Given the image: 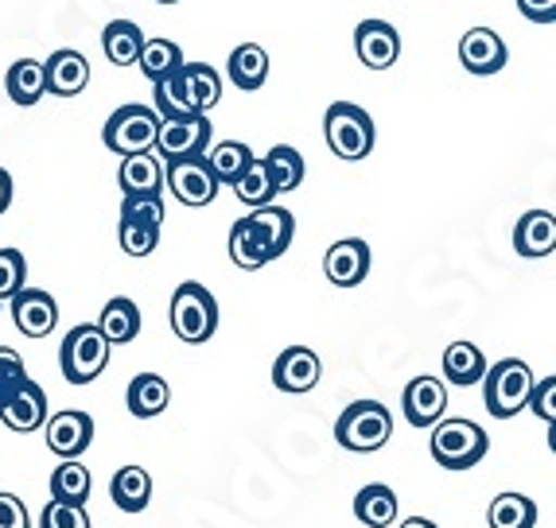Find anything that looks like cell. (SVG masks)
<instances>
[{
    "label": "cell",
    "mask_w": 556,
    "mask_h": 528,
    "mask_svg": "<svg viewBox=\"0 0 556 528\" xmlns=\"http://www.w3.org/2000/svg\"><path fill=\"white\" fill-rule=\"evenodd\" d=\"M428 451L444 471H471L486 459L491 451V439H486V427H479L475 420L452 416L440 420L432 427V439H428Z\"/></svg>",
    "instance_id": "1"
},
{
    "label": "cell",
    "mask_w": 556,
    "mask_h": 528,
    "mask_svg": "<svg viewBox=\"0 0 556 528\" xmlns=\"http://www.w3.org/2000/svg\"><path fill=\"white\" fill-rule=\"evenodd\" d=\"M324 140L327 149L334 152L346 164H358L374 152V140H378V129H374V117L362 105L354 102H331L324 113Z\"/></svg>",
    "instance_id": "2"
},
{
    "label": "cell",
    "mask_w": 556,
    "mask_h": 528,
    "mask_svg": "<svg viewBox=\"0 0 556 528\" xmlns=\"http://www.w3.org/2000/svg\"><path fill=\"white\" fill-rule=\"evenodd\" d=\"M533 389H538L533 370L521 358H502L482 377V404H486V412L494 420H510L518 416L521 408H529Z\"/></svg>",
    "instance_id": "3"
},
{
    "label": "cell",
    "mask_w": 556,
    "mask_h": 528,
    "mask_svg": "<svg viewBox=\"0 0 556 528\" xmlns=\"http://www.w3.org/2000/svg\"><path fill=\"white\" fill-rule=\"evenodd\" d=\"M113 343L105 338V331L98 323H78L75 331L66 334L63 346H59V365H63V377L71 385H90L105 373L110 365Z\"/></svg>",
    "instance_id": "4"
},
{
    "label": "cell",
    "mask_w": 556,
    "mask_h": 528,
    "mask_svg": "<svg viewBox=\"0 0 556 528\" xmlns=\"http://www.w3.org/2000/svg\"><path fill=\"white\" fill-rule=\"evenodd\" d=\"M160 117L156 105H121L110 113V121L102 129V144L117 156H137V152H156L160 140Z\"/></svg>",
    "instance_id": "5"
},
{
    "label": "cell",
    "mask_w": 556,
    "mask_h": 528,
    "mask_svg": "<svg viewBox=\"0 0 556 528\" xmlns=\"http://www.w3.org/2000/svg\"><path fill=\"white\" fill-rule=\"evenodd\" d=\"M390 436H393V416L381 400H354L343 416H339V424H334L339 447H346L354 454L381 451V447L390 443Z\"/></svg>",
    "instance_id": "6"
},
{
    "label": "cell",
    "mask_w": 556,
    "mask_h": 528,
    "mask_svg": "<svg viewBox=\"0 0 556 528\" xmlns=\"http://www.w3.org/2000/svg\"><path fill=\"white\" fill-rule=\"evenodd\" d=\"M172 331L187 346L211 343L214 331H218V299L195 280L179 284L176 296H172Z\"/></svg>",
    "instance_id": "7"
},
{
    "label": "cell",
    "mask_w": 556,
    "mask_h": 528,
    "mask_svg": "<svg viewBox=\"0 0 556 528\" xmlns=\"http://www.w3.org/2000/svg\"><path fill=\"white\" fill-rule=\"evenodd\" d=\"M211 140H214V125L206 113H195V117H164L160 140H156V156L164 159V164L195 159V156H206Z\"/></svg>",
    "instance_id": "8"
},
{
    "label": "cell",
    "mask_w": 556,
    "mask_h": 528,
    "mask_svg": "<svg viewBox=\"0 0 556 528\" xmlns=\"http://www.w3.org/2000/svg\"><path fill=\"white\" fill-rule=\"evenodd\" d=\"M218 186L223 179L214 176V167L206 156L195 159H176L167 164V191L176 195V203L184 206H211L218 198Z\"/></svg>",
    "instance_id": "9"
},
{
    "label": "cell",
    "mask_w": 556,
    "mask_h": 528,
    "mask_svg": "<svg viewBox=\"0 0 556 528\" xmlns=\"http://www.w3.org/2000/svg\"><path fill=\"white\" fill-rule=\"evenodd\" d=\"M354 55L370 70H390L401 59V36L386 20H362L354 28Z\"/></svg>",
    "instance_id": "10"
},
{
    "label": "cell",
    "mask_w": 556,
    "mask_h": 528,
    "mask_svg": "<svg viewBox=\"0 0 556 528\" xmlns=\"http://www.w3.org/2000/svg\"><path fill=\"white\" fill-rule=\"evenodd\" d=\"M401 408H405V420L413 427H437L447 412V381L440 377H413L405 385V397H401Z\"/></svg>",
    "instance_id": "11"
},
{
    "label": "cell",
    "mask_w": 556,
    "mask_h": 528,
    "mask_svg": "<svg viewBox=\"0 0 556 528\" xmlns=\"http://www.w3.org/2000/svg\"><path fill=\"white\" fill-rule=\"evenodd\" d=\"M459 63H464V70H471V75H479V78L498 75L502 66L510 63L506 39H502L494 28L464 31V39H459Z\"/></svg>",
    "instance_id": "12"
},
{
    "label": "cell",
    "mask_w": 556,
    "mask_h": 528,
    "mask_svg": "<svg viewBox=\"0 0 556 528\" xmlns=\"http://www.w3.org/2000/svg\"><path fill=\"white\" fill-rule=\"evenodd\" d=\"M47 451L59 454V459H78L86 447L93 443V420L90 412H78V408H66L47 420Z\"/></svg>",
    "instance_id": "13"
},
{
    "label": "cell",
    "mask_w": 556,
    "mask_h": 528,
    "mask_svg": "<svg viewBox=\"0 0 556 528\" xmlns=\"http://www.w3.org/2000/svg\"><path fill=\"white\" fill-rule=\"evenodd\" d=\"M324 377V365H319V353L307 350V346H288L273 362V385L280 392H312Z\"/></svg>",
    "instance_id": "14"
},
{
    "label": "cell",
    "mask_w": 556,
    "mask_h": 528,
    "mask_svg": "<svg viewBox=\"0 0 556 528\" xmlns=\"http://www.w3.org/2000/svg\"><path fill=\"white\" fill-rule=\"evenodd\" d=\"M324 276L334 287H358L362 280L370 276V245L362 242V237L334 242L324 257Z\"/></svg>",
    "instance_id": "15"
},
{
    "label": "cell",
    "mask_w": 556,
    "mask_h": 528,
    "mask_svg": "<svg viewBox=\"0 0 556 528\" xmlns=\"http://www.w3.org/2000/svg\"><path fill=\"white\" fill-rule=\"evenodd\" d=\"M9 304H12V323H16L20 334H28V338H47L59 326V304L47 292H39V287H24Z\"/></svg>",
    "instance_id": "16"
},
{
    "label": "cell",
    "mask_w": 556,
    "mask_h": 528,
    "mask_svg": "<svg viewBox=\"0 0 556 528\" xmlns=\"http://www.w3.org/2000/svg\"><path fill=\"white\" fill-rule=\"evenodd\" d=\"M0 420H4L9 432H20V436H28V432H36V427H47V392L28 377L16 392H12L9 404L0 408Z\"/></svg>",
    "instance_id": "17"
},
{
    "label": "cell",
    "mask_w": 556,
    "mask_h": 528,
    "mask_svg": "<svg viewBox=\"0 0 556 528\" xmlns=\"http://www.w3.org/2000/svg\"><path fill=\"white\" fill-rule=\"evenodd\" d=\"M121 195H160L167 186V164L152 152H137V156H121L117 171Z\"/></svg>",
    "instance_id": "18"
},
{
    "label": "cell",
    "mask_w": 556,
    "mask_h": 528,
    "mask_svg": "<svg viewBox=\"0 0 556 528\" xmlns=\"http://www.w3.org/2000/svg\"><path fill=\"white\" fill-rule=\"evenodd\" d=\"M90 86V63H86L83 51L75 47H63L47 59V93L55 98H78V93Z\"/></svg>",
    "instance_id": "19"
},
{
    "label": "cell",
    "mask_w": 556,
    "mask_h": 528,
    "mask_svg": "<svg viewBox=\"0 0 556 528\" xmlns=\"http://www.w3.org/2000/svg\"><path fill=\"white\" fill-rule=\"evenodd\" d=\"M250 218V226L257 230L261 245H265V253H269V260L285 257L288 245H292V237H296V218H292V210H285V206H257V210L245 214Z\"/></svg>",
    "instance_id": "20"
},
{
    "label": "cell",
    "mask_w": 556,
    "mask_h": 528,
    "mask_svg": "<svg viewBox=\"0 0 556 528\" xmlns=\"http://www.w3.org/2000/svg\"><path fill=\"white\" fill-rule=\"evenodd\" d=\"M514 249L529 260L556 253V214H548V210L521 214L518 226H514Z\"/></svg>",
    "instance_id": "21"
},
{
    "label": "cell",
    "mask_w": 556,
    "mask_h": 528,
    "mask_svg": "<svg viewBox=\"0 0 556 528\" xmlns=\"http://www.w3.org/2000/svg\"><path fill=\"white\" fill-rule=\"evenodd\" d=\"M110 498L121 513H144L152 501V474L144 466H121L110 482Z\"/></svg>",
    "instance_id": "22"
},
{
    "label": "cell",
    "mask_w": 556,
    "mask_h": 528,
    "mask_svg": "<svg viewBox=\"0 0 556 528\" xmlns=\"http://www.w3.org/2000/svg\"><path fill=\"white\" fill-rule=\"evenodd\" d=\"M397 493H393V486L386 482H370L362 486L358 498H354V517L362 520L366 528H390L393 520H397Z\"/></svg>",
    "instance_id": "23"
},
{
    "label": "cell",
    "mask_w": 556,
    "mask_h": 528,
    "mask_svg": "<svg viewBox=\"0 0 556 528\" xmlns=\"http://www.w3.org/2000/svg\"><path fill=\"white\" fill-rule=\"evenodd\" d=\"M486 358L475 343H452L444 350V381L455 389H467V385H482L486 377Z\"/></svg>",
    "instance_id": "24"
},
{
    "label": "cell",
    "mask_w": 556,
    "mask_h": 528,
    "mask_svg": "<svg viewBox=\"0 0 556 528\" xmlns=\"http://www.w3.org/2000/svg\"><path fill=\"white\" fill-rule=\"evenodd\" d=\"M172 400V389H167V381L160 373H137L129 381V389H125V404L137 420H152L160 416Z\"/></svg>",
    "instance_id": "25"
},
{
    "label": "cell",
    "mask_w": 556,
    "mask_h": 528,
    "mask_svg": "<svg viewBox=\"0 0 556 528\" xmlns=\"http://www.w3.org/2000/svg\"><path fill=\"white\" fill-rule=\"evenodd\" d=\"M226 75L238 90H261L265 78H269V55L261 43H238L230 51V63H226Z\"/></svg>",
    "instance_id": "26"
},
{
    "label": "cell",
    "mask_w": 556,
    "mask_h": 528,
    "mask_svg": "<svg viewBox=\"0 0 556 528\" xmlns=\"http://www.w3.org/2000/svg\"><path fill=\"white\" fill-rule=\"evenodd\" d=\"M144 31L132 24V20H113L102 31V51L113 66H132L140 63V51H144Z\"/></svg>",
    "instance_id": "27"
},
{
    "label": "cell",
    "mask_w": 556,
    "mask_h": 528,
    "mask_svg": "<svg viewBox=\"0 0 556 528\" xmlns=\"http://www.w3.org/2000/svg\"><path fill=\"white\" fill-rule=\"evenodd\" d=\"M4 86H9L12 105H24V110H28V105H36L47 93V63H39V59H20V63L9 66Z\"/></svg>",
    "instance_id": "28"
},
{
    "label": "cell",
    "mask_w": 556,
    "mask_h": 528,
    "mask_svg": "<svg viewBox=\"0 0 556 528\" xmlns=\"http://www.w3.org/2000/svg\"><path fill=\"white\" fill-rule=\"evenodd\" d=\"M137 66H140V75L156 86V82H164V78L179 75L187 66V59H184V51H179V43H172V39H149L144 51H140Z\"/></svg>",
    "instance_id": "29"
},
{
    "label": "cell",
    "mask_w": 556,
    "mask_h": 528,
    "mask_svg": "<svg viewBox=\"0 0 556 528\" xmlns=\"http://www.w3.org/2000/svg\"><path fill=\"white\" fill-rule=\"evenodd\" d=\"M98 326H102L105 338H110L113 346L132 343V338L140 334V307L132 304L129 296H113L110 304L102 307V319H98Z\"/></svg>",
    "instance_id": "30"
},
{
    "label": "cell",
    "mask_w": 556,
    "mask_h": 528,
    "mask_svg": "<svg viewBox=\"0 0 556 528\" xmlns=\"http://www.w3.org/2000/svg\"><path fill=\"white\" fill-rule=\"evenodd\" d=\"M187 98L195 105V113H211L214 105L223 102V75L211 63H187L184 66Z\"/></svg>",
    "instance_id": "31"
},
{
    "label": "cell",
    "mask_w": 556,
    "mask_h": 528,
    "mask_svg": "<svg viewBox=\"0 0 556 528\" xmlns=\"http://www.w3.org/2000/svg\"><path fill=\"white\" fill-rule=\"evenodd\" d=\"M491 528H538V505L526 493H498L486 513Z\"/></svg>",
    "instance_id": "32"
},
{
    "label": "cell",
    "mask_w": 556,
    "mask_h": 528,
    "mask_svg": "<svg viewBox=\"0 0 556 528\" xmlns=\"http://www.w3.org/2000/svg\"><path fill=\"white\" fill-rule=\"evenodd\" d=\"M233 195L241 198V203L250 206V210H257V206H269L273 198L280 195L277 183H273V171H269V159H253L250 171L233 183Z\"/></svg>",
    "instance_id": "33"
},
{
    "label": "cell",
    "mask_w": 556,
    "mask_h": 528,
    "mask_svg": "<svg viewBox=\"0 0 556 528\" xmlns=\"http://www.w3.org/2000/svg\"><path fill=\"white\" fill-rule=\"evenodd\" d=\"M206 159H211L214 176L233 186L245 171H250V164L257 156H253V149L250 144H241V140H223V144H214V149L206 152Z\"/></svg>",
    "instance_id": "34"
},
{
    "label": "cell",
    "mask_w": 556,
    "mask_h": 528,
    "mask_svg": "<svg viewBox=\"0 0 556 528\" xmlns=\"http://www.w3.org/2000/svg\"><path fill=\"white\" fill-rule=\"evenodd\" d=\"M230 260L238 265V269H250V272L269 265V253H265V245H261L250 218H238V222L230 226Z\"/></svg>",
    "instance_id": "35"
},
{
    "label": "cell",
    "mask_w": 556,
    "mask_h": 528,
    "mask_svg": "<svg viewBox=\"0 0 556 528\" xmlns=\"http://www.w3.org/2000/svg\"><path fill=\"white\" fill-rule=\"evenodd\" d=\"M51 498L71 501V505H86L90 501V471L78 459H63L59 471L51 474Z\"/></svg>",
    "instance_id": "36"
},
{
    "label": "cell",
    "mask_w": 556,
    "mask_h": 528,
    "mask_svg": "<svg viewBox=\"0 0 556 528\" xmlns=\"http://www.w3.org/2000/svg\"><path fill=\"white\" fill-rule=\"evenodd\" d=\"M269 171H273V183H277V191L285 195V191H296L300 183H304V156H300L292 144H277V149H269Z\"/></svg>",
    "instance_id": "37"
},
{
    "label": "cell",
    "mask_w": 556,
    "mask_h": 528,
    "mask_svg": "<svg viewBox=\"0 0 556 528\" xmlns=\"http://www.w3.org/2000/svg\"><path fill=\"white\" fill-rule=\"evenodd\" d=\"M152 90H156L160 117H195V105H191V98H187L184 70H179V75H172V78H164V82H156Z\"/></svg>",
    "instance_id": "38"
},
{
    "label": "cell",
    "mask_w": 556,
    "mask_h": 528,
    "mask_svg": "<svg viewBox=\"0 0 556 528\" xmlns=\"http://www.w3.org/2000/svg\"><path fill=\"white\" fill-rule=\"evenodd\" d=\"M117 242L129 257H149L160 245V226L149 222H132V218H121L117 222Z\"/></svg>",
    "instance_id": "39"
},
{
    "label": "cell",
    "mask_w": 556,
    "mask_h": 528,
    "mask_svg": "<svg viewBox=\"0 0 556 528\" xmlns=\"http://www.w3.org/2000/svg\"><path fill=\"white\" fill-rule=\"evenodd\" d=\"M39 528H90V517H86V505L51 498L39 513Z\"/></svg>",
    "instance_id": "40"
},
{
    "label": "cell",
    "mask_w": 556,
    "mask_h": 528,
    "mask_svg": "<svg viewBox=\"0 0 556 528\" xmlns=\"http://www.w3.org/2000/svg\"><path fill=\"white\" fill-rule=\"evenodd\" d=\"M28 280V260L20 249H0V299H12L16 292H24Z\"/></svg>",
    "instance_id": "41"
},
{
    "label": "cell",
    "mask_w": 556,
    "mask_h": 528,
    "mask_svg": "<svg viewBox=\"0 0 556 528\" xmlns=\"http://www.w3.org/2000/svg\"><path fill=\"white\" fill-rule=\"evenodd\" d=\"M24 381H28V365H24V358H20L12 346H0V408L9 404L12 392H16Z\"/></svg>",
    "instance_id": "42"
},
{
    "label": "cell",
    "mask_w": 556,
    "mask_h": 528,
    "mask_svg": "<svg viewBox=\"0 0 556 528\" xmlns=\"http://www.w3.org/2000/svg\"><path fill=\"white\" fill-rule=\"evenodd\" d=\"M121 218L164 226V203H160V195H125V203H121Z\"/></svg>",
    "instance_id": "43"
},
{
    "label": "cell",
    "mask_w": 556,
    "mask_h": 528,
    "mask_svg": "<svg viewBox=\"0 0 556 528\" xmlns=\"http://www.w3.org/2000/svg\"><path fill=\"white\" fill-rule=\"evenodd\" d=\"M529 408H533V416H538V420L553 424V420H556V377L538 381V389H533V400H529Z\"/></svg>",
    "instance_id": "44"
},
{
    "label": "cell",
    "mask_w": 556,
    "mask_h": 528,
    "mask_svg": "<svg viewBox=\"0 0 556 528\" xmlns=\"http://www.w3.org/2000/svg\"><path fill=\"white\" fill-rule=\"evenodd\" d=\"M0 528H31L28 505L9 490H0Z\"/></svg>",
    "instance_id": "45"
},
{
    "label": "cell",
    "mask_w": 556,
    "mask_h": 528,
    "mask_svg": "<svg viewBox=\"0 0 556 528\" xmlns=\"http://www.w3.org/2000/svg\"><path fill=\"white\" fill-rule=\"evenodd\" d=\"M518 12L529 24H556V0H518Z\"/></svg>",
    "instance_id": "46"
},
{
    "label": "cell",
    "mask_w": 556,
    "mask_h": 528,
    "mask_svg": "<svg viewBox=\"0 0 556 528\" xmlns=\"http://www.w3.org/2000/svg\"><path fill=\"white\" fill-rule=\"evenodd\" d=\"M9 206H12V176L0 167V214L9 210Z\"/></svg>",
    "instance_id": "47"
},
{
    "label": "cell",
    "mask_w": 556,
    "mask_h": 528,
    "mask_svg": "<svg viewBox=\"0 0 556 528\" xmlns=\"http://www.w3.org/2000/svg\"><path fill=\"white\" fill-rule=\"evenodd\" d=\"M397 528H440L437 520H428V517H405Z\"/></svg>",
    "instance_id": "48"
},
{
    "label": "cell",
    "mask_w": 556,
    "mask_h": 528,
    "mask_svg": "<svg viewBox=\"0 0 556 528\" xmlns=\"http://www.w3.org/2000/svg\"><path fill=\"white\" fill-rule=\"evenodd\" d=\"M548 451L556 454V420H553V424H548Z\"/></svg>",
    "instance_id": "49"
},
{
    "label": "cell",
    "mask_w": 556,
    "mask_h": 528,
    "mask_svg": "<svg viewBox=\"0 0 556 528\" xmlns=\"http://www.w3.org/2000/svg\"><path fill=\"white\" fill-rule=\"evenodd\" d=\"M156 4H179V0H156Z\"/></svg>",
    "instance_id": "50"
}]
</instances>
